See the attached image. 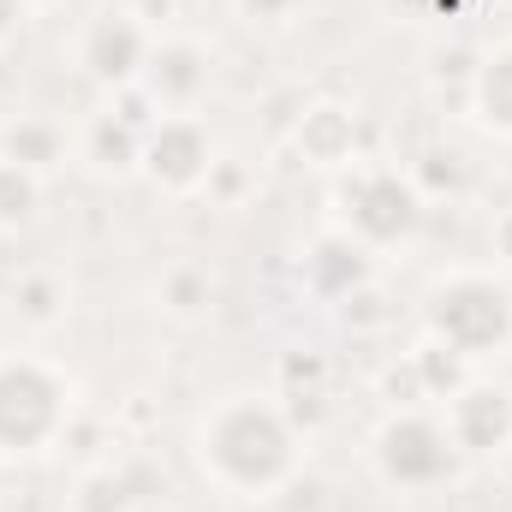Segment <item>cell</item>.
Here are the masks:
<instances>
[{
  "label": "cell",
  "mask_w": 512,
  "mask_h": 512,
  "mask_svg": "<svg viewBox=\"0 0 512 512\" xmlns=\"http://www.w3.org/2000/svg\"><path fill=\"white\" fill-rule=\"evenodd\" d=\"M12 12H18V0H0V30L12 24Z\"/></svg>",
  "instance_id": "1"
}]
</instances>
